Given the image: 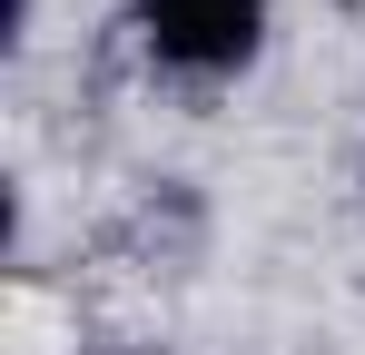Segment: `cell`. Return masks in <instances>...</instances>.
<instances>
[{"label":"cell","instance_id":"6da1fadb","mask_svg":"<svg viewBox=\"0 0 365 355\" xmlns=\"http://www.w3.org/2000/svg\"><path fill=\"white\" fill-rule=\"evenodd\" d=\"M138 50L168 79H237L267 50V0H138Z\"/></svg>","mask_w":365,"mask_h":355}]
</instances>
